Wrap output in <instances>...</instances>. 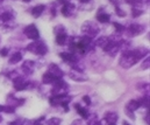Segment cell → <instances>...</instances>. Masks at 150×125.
Masks as SVG:
<instances>
[{"instance_id": "1", "label": "cell", "mask_w": 150, "mask_h": 125, "mask_svg": "<svg viewBox=\"0 0 150 125\" xmlns=\"http://www.w3.org/2000/svg\"><path fill=\"white\" fill-rule=\"evenodd\" d=\"M149 50L148 48H136V49H133V50H123L122 51V55H121V60H120V64L121 67L128 69L133 66H135L137 62H140L141 59L146 57L148 55Z\"/></svg>"}, {"instance_id": "2", "label": "cell", "mask_w": 150, "mask_h": 125, "mask_svg": "<svg viewBox=\"0 0 150 125\" xmlns=\"http://www.w3.org/2000/svg\"><path fill=\"white\" fill-rule=\"evenodd\" d=\"M81 32L84 34V36H87L90 39L94 38L98 33H99V27L97 24L91 22V21H86L84 22V25L81 26Z\"/></svg>"}, {"instance_id": "3", "label": "cell", "mask_w": 150, "mask_h": 125, "mask_svg": "<svg viewBox=\"0 0 150 125\" xmlns=\"http://www.w3.org/2000/svg\"><path fill=\"white\" fill-rule=\"evenodd\" d=\"M27 50L36 55H44L48 53V47L43 41H34L27 46Z\"/></svg>"}, {"instance_id": "4", "label": "cell", "mask_w": 150, "mask_h": 125, "mask_svg": "<svg viewBox=\"0 0 150 125\" xmlns=\"http://www.w3.org/2000/svg\"><path fill=\"white\" fill-rule=\"evenodd\" d=\"M69 89L68 83H65L62 79H57L54 83V88H52V95L54 96H64L67 95V91Z\"/></svg>"}, {"instance_id": "5", "label": "cell", "mask_w": 150, "mask_h": 125, "mask_svg": "<svg viewBox=\"0 0 150 125\" xmlns=\"http://www.w3.org/2000/svg\"><path fill=\"white\" fill-rule=\"evenodd\" d=\"M13 83H14V88L18 91H22L25 89H28L30 86V83L22 76H16L13 79Z\"/></svg>"}, {"instance_id": "6", "label": "cell", "mask_w": 150, "mask_h": 125, "mask_svg": "<svg viewBox=\"0 0 150 125\" xmlns=\"http://www.w3.org/2000/svg\"><path fill=\"white\" fill-rule=\"evenodd\" d=\"M127 32H128V35L130 38H134V36H137V35H140L144 32V26L140 25V24H132L128 27Z\"/></svg>"}, {"instance_id": "7", "label": "cell", "mask_w": 150, "mask_h": 125, "mask_svg": "<svg viewBox=\"0 0 150 125\" xmlns=\"http://www.w3.org/2000/svg\"><path fill=\"white\" fill-rule=\"evenodd\" d=\"M25 34H26V36H27L28 39L34 40V41L38 40V38H40L38 29L36 28L35 25H29V26H27V27L25 28Z\"/></svg>"}, {"instance_id": "8", "label": "cell", "mask_w": 150, "mask_h": 125, "mask_svg": "<svg viewBox=\"0 0 150 125\" xmlns=\"http://www.w3.org/2000/svg\"><path fill=\"white\" fill-rule=\"evenodd\" d=\"M48 73H50V74H51L52 76H55L56 79H62V77H63V71H62L61 68H59L57 64H55V63H51V64L49 66Z\"/></svg>"}, {"instance_id": "9", "label": "cell", "mask_w": 150, "mask_h": 125, "mask_svg": "<svg viewBox=\"0 0 150 125\" xmlns=\"http://www.w3.org/2000/svg\"><path fill=\"white\" fill-rule=\"evenodd\" d=\"M59 56H61V57L64 60V62H67V63L74 64V63H77V61H78L76 54H72V53H61Z\"/></svg>"}, {"instance_id": "10", "label": "cell", "mask_w": 150, "mask_h": 125, "mask_svg": "<svg viewBox=\"0 0 150 125\" xmlns=\"http://www.w3.org/2000/svg\"><path fill=\"white\" fill-rule=\"evenodd\" d=\"M117 119H119L117 114L112 112V111L106 112V114H105V117H104V121H105L108 125H115V123L117 122Z\"/></svg>"}, {"instance_id": "11", "label": "cell", "mask_w": 150, "mask_h": 125, "mask_svg": "<svg viewBox=\"0 0 150 125\" xmlns=\"http://www.w3.org/2000/svg\"><path fill=\"white\" fill-rule=\"evenodd\" d=\"M75 9H76V6L74 4H71V2L65 4V5H63V7H62V14H63L64 16H71V15L74 14Z\"/></svg>"}, {"instance_id": "12", "label": "cell", "mask_w": 150, "mask_h": 125, "mask_svg": "<svg viewBox=\"0 0 150 125\" xmlns=\"http://www.w3.org/2000/svg\"><path fill=\"white\" fill-rule=\"evenodd\" d=\"M70 77L74 81H78V82H84L87 80V77L83 74V71H77V70H72L70 71Z\"/></svg>"}, {"instance_id": "13", "label": "cell", "mask_w": 150, "mask_h": 125, "mask_svg": "<svg viewBox=\"0 0 150 125\" xmlns=\"http://www.w3.org/2000/svg\"><path fill=\"white\" fill-rule=\"evenodd\" d=\"M33 69H34V62L33 61H26L22 64V70L26 75H30L33 74Z\"/></svg>"}, {"instance_id": "14", "label": "cell", "mask_w": 150, "mask_h": 125, "mask_svg": "<svg viewBox=\"0 0 150 125\" xmlns=\"http://www.w3.org/2000/svg\"><path fill=\"white\" fill-rule=\"evenodd\" d=\"M13 19H14L13 12H4V13H1V15H0V21H1V22H9V21H12Z\"/></svg>"}, {"instance_id": "15", "label": "cell", "mask_w": 150, "mask_h": 125, "mask_svg": "<svg viewBox=\"0 0 150 125\" xmlns=\"http://www.w3.org/2000/svg\"><path fill=\"white\" fill-rule=\"evenodd\" d=\"M44 9H45V6H44V5H38V6H35V7L32 9V14H33L34 18H38V16H41V14L44 12Z\"/></svg>"}, {"instance_id": "16", "label": "cell", "mask_w": 150, "mask_h": 125, "mask_svg": "<svg viewBox=\"0 0 150 125\" xmlns=\"http://www.w3.org/2000/svg\"><path fill=\"white\" fill-rule=\"evenodd\" d=\"M21 60H22V54L19 53V51H16V53H14V54L9 57L8 62H9V64H16V63H19Z\"/></svg>"}, {"instance_id": "17", "label": "cell", "mask_w": 150, "mask_h": 125, "mask_svg": "<svg viewBox=\"0 0 150 125\" xmlns=\"http://www.w3.org/2000/svg\"><path fill=\"white\" fill-rule=\"evenodd\" d=\"M56 80H57V79H56L55 76H52L50 73H45V74L43 75V77H42V81H43L44 84H51V83L54 84Z\"/></svg>"}, {"instance_id": "18", "label": "cell", "mask_w": 150, "mask_h": 125, "mask_svg": "<svg viewBox=\"0 0 150 125\" xmlns=\"http://www.w3.org/2000/svg\"><path fill=\"white\" fill-rule=\"evenodd\" d=\"M110 15L107 14V13H101V12H99L98 14H97V20L99 21V22H103V24H107V22H110Z\"/></svg>"}, {"instance_id": "19", "label": "cell", "mask_w": 150, "mask_h": 125, "mask_svg": "<svg viewBox=\"0 0 150 125\" xmlns=\"http://www.w3.org/2000/svg\"><path fill=\"white\" fill-rule=\"evenodd\" d=\"M75 108H76V110L78 111V114L83 117V118H85V119H88V112H87V110L86 109H84L83 106H80L79 104H75Z\"/></svg>"}, {"instance_id": "20", "label": "cell", "mask_w": 150, "mask_h": 125, "mask_svg": "<svg viewBox=\"0 0 150 125\" xmlns=\"http://www.w3.org/2000/svg\"><path fill=\"white\" fill-rule=\"evenodd\" d=\"M140 108V103H139V101H136V99H132V101H129L128 102V104H127V109L128 110H130V111H135V110H137Z\"/></svg>"}, {"instance_id": "21", "label": "cell", "mask_w": 150, "mask_h": 125, "mask_svg": "<svg viewBox=\"0 0 150 125\" xmlns=\"http://www.w3.org/2000/svg\"><path fill=\"white\" fill-rule=\"evenodd\" d=\"M107 43H108V38H107V36H101V38H99V39L96 41V46H98V47H100V48L104 49Z\"/></svg>"}, {"instance_id": "22", "label": "cell", "mask_w": 150, "mask_h": 125, "mask_svg": "<svg viewBox=\"0 0 150 125\" xmlns=\"http://www.w3.org/2000/svg\"><path fill=\"white\" fill-rule=\"evenodd\" d=\"M68 41V36L67 34H59V35H56V43L59 44V46H64Z\"/></svg>"}, {"instance_id": "23", "label": "cell", "mask_w": 150, "mask_h": 125, "mask_svg": "<svg viewBox=\"0 0 150 125\" xmlns=\"http://www.w3.org/2000/svg\"><path fill=\"white\" fill-rule=\"evenodd\" d=\"M139 103H140V106L148 108V106H149V97H148V96H143L142 98L139 99Z\"/></svg>"}, {"instance_id": "24", "label": "cell", "mask_w": 150, "mask_h": 125, "mask_svg": "<svg viewBox=\"0 0 150 125\" xmlns=\"http://www.w3.org/2000/svg\"><path fill=\"white\" fill-rule=\"evenodd\" d=\"M61 118H57V117H52L50 119L47 121V125H61Z\"/></svg>"}, {"instance_id": "25", "label": "cell", "mask_w": 150, "mask_h": 125, "mask_svg": "<svg viewBox=\"0 0 150 125\" xmlns=\"http://www.w3.org/2000/svg\"><path fill=\"white\" fill-rule=\"evenodd\" d=\"M113 26L115 27V32L117 33V34H121V33H123L125 32V27L122 26V25H120V24H117V22H113Z\"/></svg>"}, {"instance_id": "26", "label": "cell", "mask_w": 150, "mask_h": 125, "mask_svg": "<svg viewBox=\"0 0 150 125\" xmlns=\"http://www.w3.org/2000/svg\"><path fill=\"white\" fill-rule=\"evenodd\" d=\"M54 31H55V34H56V35H59V34H67V33H65V28H64L62 25L56 26V27L54 28Z\"/></svg>"}, {"instance_id": "27", "label": "cell", "mask_w": 150, "mask_h": 125, "mask_svg": "<svg viewBox=\"0 0 150 125\" xmlns=\"http://www.w3.org/2000/svg\"><path fill=\"white\" fill-rule=\"evenodd\" d=\"M133 16L134 18H137V16H140V15H142V13H143V11L142 9H140V8H136V7H133Z\"/></svg>"}, {"instance_id": "28", "label": "cell", "mask_w": 150, "mask_h": 125, "mask_svg": "<svg viewBox=\"0 0 150 125\" xmlns=\"http://www.w3.org/2000/svg\"><path fill=\"white\" fill-rule=\"evenodd\" d=\"M127 4L132 5L133 7H136V6H140V4L142 2V0H126Z\"/></svg>"}, {"instance_id": "29", "label": "cell", "mask_w": 150, "mask_h": 125, "mask_svg": "<svg viewBox=\"0 0 150 125\" xmlns=\"http://www.w3.org/2000/svg\"><path fill=\"white\" fill-rule=\"evenodd\" d=\"M150 66V59L149 57H146L144 59V62L142 63V69H148Z\"/></svg>"}, {"instance_id": "30", "label": "cell", "mask_w": 150, "mask_h": 125, "mask_svg": "<svg viewBox=\"0 0 150 125\" xmlns=\"http://www.w3.org/2000/svg\"><path fill=\"white\" fill-rule=\"evenodd\" d=\"M115 11H116V14H117L119 16H126V13H125V11H122L120 7H117V6H116Z\"/></svg>"}, {"instance_id": "31", "label": "cell", "mask_w": 150, "mask_h": 125, "mask_svg": "<svg viewBox=\"0 0 150 125\" xmlns=\"http://www.w3.org/2000/svg\"><path fill=\"white\" fill-rule=\"evenodd\" d=\"M8 125H25V122L22 119H16L14 122H11Z\"/></svg>"}, {"instance_id": "32", "label": "cell", "mask_w": 150, "mask_h": 125, "mask_svg": "<svg viewBox=\"0 0 150 125\" xmlns=\"http://www.w3.org/2000/svg\"><path fill=\"white\" fill-rule=\"evenodd\" d=\"M44 121H45V118L44 117H41V118L36 119V121H34V125H41Z\"/></svg>"}, {"instance_id": "33", "label": "cell", "mask_w": 150, "mask_h": 125, "mask_svg": "<svg viewBox=\"0 0 150 125\" xmlns=\"http://www.w3.org/2000/svg\"><path fill=\"white\" fill-rule=\"evenodd\" d=\"M0 55H1V56H7V55H8V49H7V48H2V49L0 50Z\"/></svg>"}, {"instance_id": "34", "label": "cell", "mask_w": 150, "mask_h": 125, "mask_svg": "<svg viewBox=\"0 0 150 125\" xmlns=\"http://www.w3.org/2000/svg\"><path fill=\"white\" fill-rule=\"evenodd\" d=\"M126 114L128 115V117H132V119H135V116H134V114H133V111H130V110H128L127 108H126Z\"/></svg>"}, {"instance_id": "35", "label": "cell", "mask_w": 150, "mask_h": 125, "mask_svg": "<svg viewBox=\"0 0 150 125\" xmlns=\"http://www.w3.org/2000/svg\"><path fill=\"white\" fill-rule=\"evenodd\" d=\"M83 101H84V102H85L87 105H90V104H91V99H90V96H84V97H83Z\"/></svg>"}, {"instance_id": "36", "label": "cell", "mask_w": 150, "mask_h": 125, "mask_svg": "<svg viewBox=\"0 0 150 125\" xmlns=\"http://www.w3.org/2000/svg\"><path fill=\"white\" fill-rule=\"evenodd\" d=\"M71 125H84V123H83L80 119H76V121L72 122V124Z\"/></svg>"}, {"instance_id": "37", "label": "cell", "mask_w": 150, "mask_h": 125, "mask_svg": "<svg viewBox=\"0 0 150 125\" xmlns=\"http://www.w3.org/2000/svg\"><path fill=\"white\" fill-rule=\"evenodd\" d=\"M58 2H59V4L65 5V4H69V2H70V0H58Z\"/></svg>"}, {"instance_id": "38", "label": "cell", "mask_w": 150, "mask_h": 125, "mask_svg": "<svg viewBox=\"0 0 150 125\" xmlns=\"http://www.w3.org/2000/svg\"><path fill=\"white\" fill-rule=\"evenodd\" d=\"M4 108L5 105H0V112H4Z\"/></svg>"}, {"instance_id": "39", "label": "cell", "mask_w": 150, "mask_h": 125, "mask_svg": "<svg viewBox=\"0 0 150 125\" xmlns=\"http://www.w3.org/2000/svg\"><path fill=\"white\" fill-rule=\"evenodd\" d=\"M79 1H80V2H84V4H85V2H88L90 0H79Z\"/></svg>"}, {"instance_id": "40", "label": "cell", "mask_w": 150, "mask_h": 125, "mask_svg": "<svg viewBox=\"0 0 150 125\" xmlns=\"http://www.w3.org/2000/svg\"><path fill=\"white\" fill-rule=\"evenodd\" d=\"M122 124H123V125H130V124H129V123H127V122H125V121L122 122Z\"/></svg>"}, {"instance_id": "41", "label": "cell", "mask_w": 150, "mask_h": 125, "mask_svg": "<svg viewBox=\"0 0 150 125\" xmlns=\"http://www.w3.org/2000/svg\"><path fill=\"white\" fill-rule=\"evenodd\" d=\"M23 1H25V2H28V1H30V0H23Z\"/></svg>"}, {"instance_id": "42", "label": "cell", "mask_w": 150, "mask_h": 125, "mask_svg": "<svg viewBox=\"0 0 150 125\" xmlns=\"http://www.w3.org/2000/svg\"><path fill=\"white\" fill-rule=\"evenodd\" d=\"M1 121H2V117H1V116H0V122H1Z\"/></svg>"}, {"instance_id": "43", "label": "cell", "mask_w": 150, "mask_h": 125, "mask_svg": "<svg viewBox=\"0 0 150 125\" xmlns=\"http://www.w3.org/2000/svg\"><path fill=\"white\" fill-rule=\"evenodd\" d=\"M2 1H4V0H0V2H2Z\"/></svg>"}]
</instances>
